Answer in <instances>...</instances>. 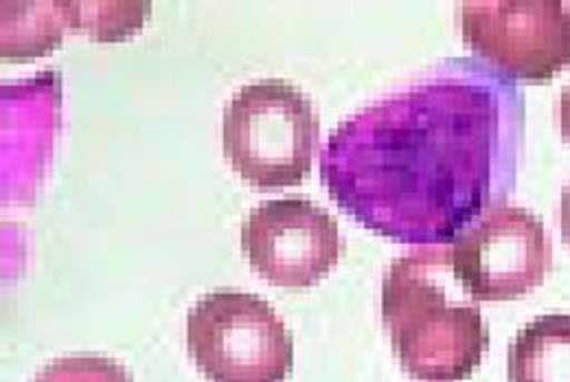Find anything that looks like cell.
<instances>
[{
  "label": "cell",
  "instance_id": "277c9868",
  "mask_svg": "<svg viewBox=\"0 0 570 382\" xmlns=\"http://www.w3.org/2000/svg\"><path fill=\"white\" fill-rule=\"evenodd\" d=\"M187 347L212 382H284L294 365V341L275 307L233 288L191 306Z\"/></svg>",
  "mask_w": 570,
  "mask_h": 382
},
{
  "label": "cell",
  "instance_id": "3957f363",
  "mask_svg": "<svg viewBox=\"0 0 570 382\" xmlns=\"http://www.w3.org/2000/svg\"><path fill=\"white\" fill-rule=\"evenodd\" d=\"M318 135L321 119L312 99L282 77L246 81L224 104V154L255 187L301 183L312 169Z\"/></svg>",
  "mask_w": 570,
  "mask_h": 382
},
{
  "label": "cell",
  "instance_id": "9c48e42d",
  "mask_svg": "<svg viewBox=\"0 0 570 382\" xmlns=\"http://www.w3.org/2000/svg\"><path fill=\"white\" fill-rule=\"evenodd\" d=\"M0 13V49L13 60L49 53L67 29H77L75 0H2Z\"/></svg>",
  "mask_w": 570,
  "mask_h": 382
},
{
  "label": "cell",
  "instance_id": "8fae6325",
  "mask_svg": "<svg viewBox=\"0 0 570 382\" xmlns=\"http://www.w3.org/2000/svg\"><path fill=\"white\" fill-rule=\"evenodd\" d=\"M33 382H132L124 365L106 356H65L51 361Z\"/></svg>",
  "mask_w": 570,
  "mask_h": 382
},
{
  "label": "cell",
  "instance_id": "30bf717a",
  "mask_svg": "<svg viewBox=\"0 0 570 382\" xmlns=\"http://www.w3.org/2000/svg\"><path fill=\"white\" fill-rule=\"evenodd\" d=\"M149 2H90L75 0L77 29H88L97 40H119L141 27Z\"/></svg>",
  "mask_w": 570,
  "mask_h": 382
},
{
  "label": "cell",
  "instance_id": "7a4b0ae2",
  "mask_svg": "<svg viewBox=\"0 0 570 382\" xmlns=\"http://www.w3.org/2000/svg\"><path fill=\"white\" fill-rule=\"evenodd\" d=\"M468 297L452 271L450 244L420 246L389 264L382 323L409 376L463 382L483 365L490 330L479 304Z\"/></svg>",
  "mask_w": 570,
  "mask_h": 382
},
{
  "label": "cell",
  "instance_id": "8992f818",
  "mask_svg": "<svg viewBox=\"0 0 570 382\" xmlns=\"http://www.w3.org/2000/svg\"><path fill=\"white\" fill-rule=\"evenodd\" d=\"M465 45L504 76L547 81L570 65V11L562 0H465Z\"/></svg>",
  "mask_w": 570,
  "mask_h": 382
},
{
  "label": "cell",
  "instance_id": "ba28073f",
  "mask_svg": "<svg viewBox=\"0 0 570 382\" xmlns=\"http://www.w3.org/2000/svg\"><path fill=\"white\" fill-rule=\"evenodd\" d=\"M509 382H570V314L527 323L507 350Z\"/></svg>",
  "mask_w": 570,
  "mask_h": 382
},
{
  "label": "cell",
  "instance_id": "4fadbf2b",
  "mask_svg": "<svg viewBox=\"0 0 570 382\" xmlns=\"http://www.w3.org/2000/svg\"><path fill=\"white\" fill-rule=\"evenodd\" d=\"M560 130L564 141L570 146V84L564 86L560 97Z\"/></svg>",
  "mask_w": 570,
  "mask_h": 382
},
{
  "label": "cell",
  "instance_id": "7c38bea8",
  "mask_svg": "<svg viewBox=\"0 0 570 382\" xmlns=\"http://www.w3.org/2000/svg\"><path fill=\"white\" fill-rule=\"evenodd\" d=\"M560 227H562V239L570 251V180L562 189V205H560Z\"/></svg>",
  "mask_w": 570,
  "mask_h": 382
},
{
  "label": "cell",
  "instance_id": "52a82bcc",
  "mask_svg": "<svg viewBox=\"0 0 570 382\" xmlns=\"http://www.w3.org/2000/svg\"><path fill=\"white\" fill-rule=\"evenodd\" d=\"M242 248L271 284L307 288L338 264L345 246L330 212L292 196L264 200L248 212L242 223Z\"/></svg>",
  "mask_w": 570,
  "mask_h": 382
},
{
  "label": "cell",
  "instance_id": "5b68a950",
  "mask_svg": "<svg viewBox=\"0 0 570 382\" xmlns=\"http://www.w3.org/2000/svg\"><path fill=\"white\" fill-rule=\"evenodd\" d=\"M452 271L474 302H513L553 268L544 223L524 207L500 203L450 242Z\"/></svg>",
  "mask_w": 570,
  "mask_h": 382
},
{
  "label": "cell",
  "instance_id": "6da1fadb",
  "mask_svg": "<svg viewBox=\"0 0 570 382\" xmlns=\"http://www.w3.org/2000/svg\"><path fill=\"white\" fill-rule=\"evenodd\" d=\"M520 97L479 58H450L341 121L321 153L332 198L404 244H450L504 203Z\"/></svg>",
  "mask_w": 570,
  "mask_h": 382
}]
</instances>
